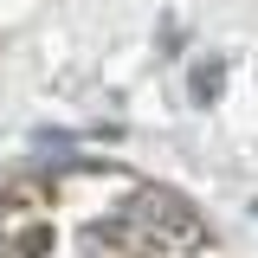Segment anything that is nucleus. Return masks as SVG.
I'll return each instance as SVG.
<instances>
[{
  "label": "nucleus",
  "mask_w": 258,
  "mask_h": 258,
  "mask_svg": "<svg viewBox=\"0 0 258 258\" xmlns=\"http://www.w3.org/2000/svg\"><path fill=\"white\" fill-rule=\"evenodd\" d=\"M26 258H213V245L174 194L129 187L123 207L32 226Z\"/></svg>",
  "instance_id": "f257e3e1"
}]
</instances>
